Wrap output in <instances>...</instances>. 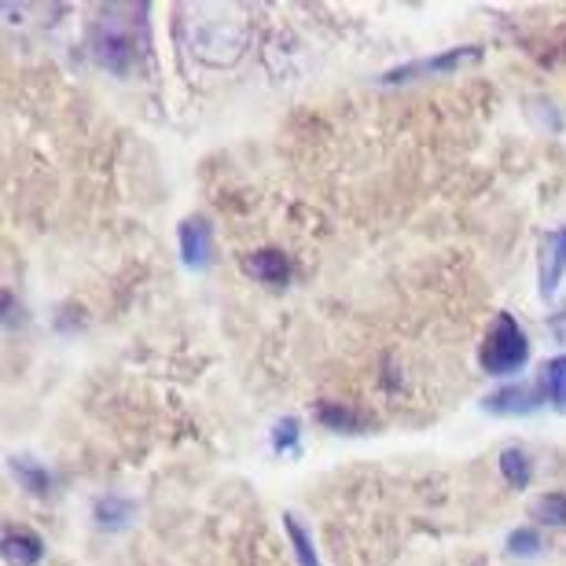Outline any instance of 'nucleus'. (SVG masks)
I'll use <instances>...</instances> for the list:
<instances>
[{"label": "nucleus", "mask_w": 566, "mask_h": 566, "mask_svg": "<svg viewBox=\"0 0 566 566\" xmlns=\"http://www.w3.org/2000/svg\"><path fill=\"white\" fill-rule=\"evenodd\" d=\"M530 357V338L526 332L518 327V321L512 313H496L493 327L485 332V343H482V368L490 376H515L518 368L526 365Z\"/></svg>", "instance_id": "1"}, {"label": "nucleus", "mask_w": 566, "mask_h": 566, "mask_svg": "<svg viewBox=\"0 0 566 566\" xmlns=\"http://www.w3.org/2000/svg\"><path fill=\"white\" fill-rule=\"evenodd\" d=\"M482 60V44H463V49H449L434 55V60H416V63H405V66H394V71L382 74L387 85H398V82H412V77H423V74H449V71H460L463 63H479Z\"/></svg>", "instance_id": "2"}, {"label": "nucleus", "mask_w": 566, "mask_h": 566, "mask_svg": "<svg viewBox=\"0 0 566 566\" xmlns=\"http://www.w3.org/2000/svg\"><path fill=\"white\" fill-rule=\"evenodd\" d=\"M545 401V387H534V382H515V387H504L490 394L482 401V409L490 416H530L541 409Z\"/></svg>", "instance_id": "3"}, {"label": "nucleus", "mask_w": 566, "mask_h": 566, "mask_svg": "<svg viewBox=\"0 0 566 566\" xmlns=\"http://www.w3.org/2000/svg\"><path fill=\"white\" fill-rule=\"evenodd\" d=\"M93 52H96L99 66H107V71H115V74H129L137 44H133L129 33H118L111 22H104V27L96 30V38H93Z\"/></svg>", "instance_id": "4"}, {"label": "nucleus", "mask_w": 566, "mask_h": 566, "mask_svg": "<svg viewBox=\"0 0 566 566\" xmlns=\"http://www.w3.org/2000/svg\"><path fill=\"white\" fill-rule=\"evenodd\" d=\"M566 276V229H556L541 243V298H552Z\"/></svg>", "instance_id": "5"}, {"label": "nucleus", "mask_w": 566, "mask_h": 566, "mask_svg": "<svg viewBox=\"0 0 566 566\" xmlns=\"http://www.w3.org/2000/svg\"><path fill=\"white\" fill-rule=\"evenodd\" d=\"M180 258H185L188 269H207L213 258L210 247V224L202 218H188L180 224Z\"/></svg>", "instance_id": "6"}, {"label": "nucleus", "mask_w": 566, "mask_h": 566, "mask_svg": "<svg viewBox=\"0 0 566 566\" xmlns=\"http://www.w3.org/2000/svg\"><path fill=\"white\" fill-rule=\"evenodd\" d=\"M247 273H254L262 283H273V287H283L291 280V262L276 247H265V251H254L247 258Z\"/></svg>", "instance_id": "7"}, {"label": "nucleus", "mask_w": 566, "mask_h": 566, "mask_svg": "<svg viewBox=\"0 0 566 566\" xmlns=\"http://www.w3.org/2000/svg\"><path fill=\"white\" fill-rule=\"evenodd\" d=\"M316 420H321L327 430H338V434H365V430L371 427L368 416L346 409L343 401H321L316 405Z\"/></svg>", "instance_id": "8"}, {"label": "nucleus", "mask_w": 566, "mask_h": 566, "mask_svg": "<svg viewBox=\"0 0 566 566\" xmlns=\"http://www.w3.org/2000/svg\"><path fill=\"white\" fill-rule=\"evenodd\" d=\"M44 559V541L30 530H11L4 534V563L8 566H38Z\"/></svg>", "instance_id": "9"}, {"label": "nucleus", "mask_w": 566, "mask_h": 566, "mask_svg": "<svg viewBox=\"0 0 566 566\" xmlns=\"http://www.w3.org/2000/svg\"><path fill=\"white\" fill-rule=\"evenodd\" d=\"M93 512H96V523L104 526V530H126V526H129V518L137 515V507H133L129 496L107 493V496H99Z\"/></svg>", "instance_id": "10"}, {"label": "nucleus", "mask_w": 566, "mask_h": 566, "mask_svg": "<svg viewBox=\"0 0 566 566\" xmlns=\"http://www.w3.org/2000/svg\"><path fill=\"white\" fill-rule=\"evenodd\" d=\"M501 474L507 485H515V490H526L530 482H534V460L526 457L523 449H504L501 452Z\"/></svg>", "instance_id": "11"}, {"label": "nucleus", "mask_w": 566, "mask_h": 566, "mask_svg": "<svg viewBox=\"0 0 566 566\" xmlns=\"http://www.w3.org/2000/svg\"><path fill=\"white\" fill-rule=\"evenodd\" d=\"M541 387H545L552 405H556L559 412H566V354L552 357L548 365L541 368Z\"/></svg>", "instance_id": "12"}, {"label": "nucleus", "mask_w": 566, "mask_h": 566, "mask_svg": "<svg viewBox=\"0 0 566 566\" xmlns=\"http://www.w3.org/2000/svg\"><path fill=\"white\" fill-rule=\"evenodd\" d=\"M11 471H15V479L22 482V490H30V493H49V485H52V474L41 468L33 457H15L11 460Z\"/></svg>", "instance_id": "13"}, {"label": "nucleus", "mask_w": 566, "mask_h": 566, "mask_svg": "<svg viewBox=\"0 0 566 566\" xmlns=\"http://www.w3.org/2000/svg\"><path fill=\"white\" fill-rule=\"evenodd\" d=\"M283 530H287V537H291V545H294V559H298V566H321L310 534H305L302 523H298V515H294V512H283Z\"/></svg>", "instance_id": "14"}, {"label": "nucleus", "mask_w": 566, "mask_h": 566, "mask_svg": "<svg viewBox=\"0 0 566 566\" xmlns=\"http://www.w3.org/2000/svg\"><path fill=\"white\" fill-rule=\"evenodd\" d=\"M530 515H534L537 523H545V526H566V493L537 496L534 507H530Z\"/></svg>", "instance_id": "15"}, {"label": "nucleus", "mask_w": 566, "mask_h": 566, "mask_svg": "<svg viewBox=\"0 0 566 566\" xmlns=\"http://www.w3.org/2000/svg\"><path fill=\"white\" fill-rule=\"evenodd\" d=\"M298 434H302V423L294 416H283V420L273 427V449L276 452H298Z\"/></svg>", "instance_id": "16"}, {"label": "nucleus", "mask_w": 566, "mask_h": 566, "mask_svg": "<svg viewBox=\"0 0 566 566\" xmlns=\"http://www.w3.org/2000/svg\"><path fill=\"white\" fill-rule=\"evenodd\" d=\"M507 548H512L515 556H537V548H541V534H537V530H530V526L515 530V534L507 537Z\"/></svg>", "instance_id": "17"}]
</instances>
